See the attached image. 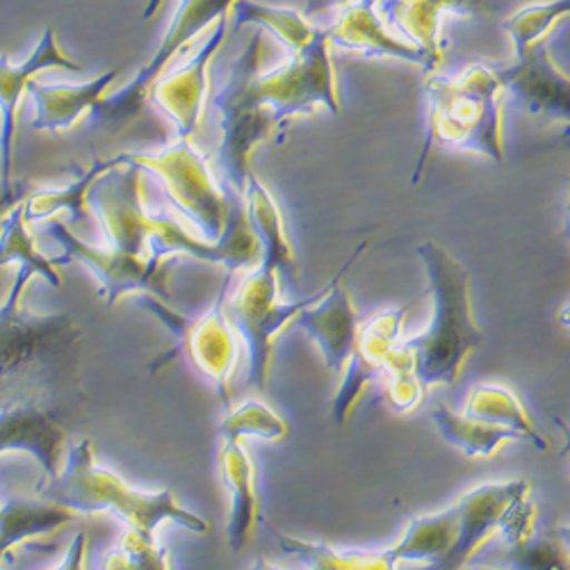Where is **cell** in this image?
Here are the masks:
<instances>
[{
	"mask_svg": "<svg viewBox=\"0 0 570 570\" xmlns=\"http://www.w3.org/2000/svg\"><path fill=\"white\" fill-rule=\"evenodd\" d=\"M261 32L252 35L245 51L230 67L228 80L208 97L206 104L219 115L217 165L222 187L240 199L252 174L249 158L263 141L288 126L295 117L315 115L326 108L341 115L336 71L331 65L324 28L304 53L261 73Z\"/></svg>",
	"mask_w": 570,
	"mask_h": 570,
	"instance_id": "1",
	"label": "cell"
},
{
	"mask_svg": "<svg viewBox=\"0 0 570 570\" xmlns=\"http://www.w3.org/2000/svg\"><path fill=\"white\" fill-rule=\"evenodd\" d=\"M145 187L147 171L135 165H119L89 187L87 208L99 219L108 247L156 261L189 256L222 265L228 274L258 267L261 245L247 224L240 199H233L219 240L204 243L169 208L154 210L145 199Z\"/></svg>",
	"mask_w": 570,
	"mask_h": 570,
	"instance_id": "2",
	"label": "cell"
},
{
	"mask_svg": "<svg viewBox=\"0 0 570 570\" xmlns=\"http://www.w3.org/2000/svg\"><path fill=\"white\" fill-rule=\"evenodd\" d=\"M37 276L19 267L0 302V404L21 397H51L73 367L80 328L71 313L37 315L23 306V291Z\"/></svg>",
	"mask_w": 570,
	"mask_h": 570,
	"instance_id": "3",
	"label": "cell"
},
{
	"mask_svg": "<svg viewBox=\"0 0 570 570\" xmlns=\"http://www.w3.org/2000/svg\"><path fill=\"white\" fill-rule=\"evenodd\" d=\"M415 254L430 281L434 315L422 334L397 345L411 354L422 391L454 386L472 352L484 343L482 328L472 315L470 274L436 243H420Z\"/></svg>",
	"mask_w": 570,
	"mask_h": 570,
	"instance_id": "4",
	"label": "cell"
},
{
	"mask_svg": "<svg viewBox=\"0 0 570 570\" xmlns=\"http://www.w3.org/2000/svg\"><path fill=\"white\" fill-rule=\"evenodd\" d=\"M37 495L67 507L76 515L110 511L126 522L128 530L147 537H156L163 522H174L193 534L208 532V522L185 509L171 489L137 491L115 470L101 465L91 441L71 445L62 472L51 482H41Z\"/></svg>",
	"mask_w": 570,
	"mask_h": 570,
	"instance_id": "5",
	"label": "cell"
},
{
	"mask_svg": "<svg viewBox=\"0 0 570 570\" xmlns=\"http://www.w3.org/2000/svg\"><path fill=\"white\" fill-rule=\"evenodd\" d=\"M500 82L493 67L472 65L456 73H436L424 82L426 135L415 165L420 180L432 147H450L504 163Z\"/></svg>",
	"mask_w": 570,
	"mask_h": 570,
	"instance_id": "6",
	"label": "cell"
},
{
	"mask_svg": "<svg viewBox=\"0 0 570 570\" xmlns=\"http://www.w3.org/2000/svg\"><path fill=\"white\" fill-rule=\"evenodd\" d=\"M119 156L124 165H135L158 180L169 210L187 224L199 240H219L230 204L237 197H230L213 176L206 156L193 139H176L154 154L126 151Z\"/></svg>",
	"mask_w": 570,
	"mask_h": 570,
	"instance_id": "7",
	"label": "cell"
},
{
	"mask_svg": "<svg viewBox=\"0 0 570 570\" xmlns=\"http://www.w3.org/2000/svg\"><path fill=\"white\" fill-rule=\"evenodd\" d=\"M226 295L228 278L224 281L215 304L195 317L180 315L169 304L151 295H141L139 302L145 304V308H149L176 338L174 352L167 354L158 365L180 354L189 365H193L195 372H199L206 382L215 386L219 400L228 409L230 382L237 372V365L243 361L245 347L226 315Z\"/></svg>",
	"mask_w": 570,
	"mask_h": 570,
	"instance_id": "8",
	"label": "cell"
},
{
	"mask_svg": "<svg viewBox=\"0 0 570 570\" xmlns=\"http://www.w3.org/2000/svg\"><path fill=\"white\" fill-rule=\"evenodd\" d=\"M278 283L276 272L258 265L247 272L233 295H226V315L249 354V384L261 391L269 382L276 336L326 293L324 285L322 291L299 302H281Z\"/></svg>",
	"mask_w": 570,
	"mask_h": 570,
	"instance_id": "9",
	"label": "cell"
},
{
	"mask_svg": "<svg viewBox=\"0 0 570 570\" xmlns=\"http://www.w3.org/2000/svg\"><path fill=\"white\" fill-rule=\"evenodd\" d=\"M49 235L62 247V256L51 258L53 265L80 263L99 281V295L108 306H115L126 295H151L171 306L169 276H171V258H139L112 247H94L69 228L62 219L49 222Z\"/></svg>",
	"mask_w": 570,
	"mask_h": 570,
	"instance_id": "10",
	"label": "cell"
},
{
	"mask_svg": "<svg viewBox=\"0 0 570 570\" xmlns=\"http://www.w3.org/2000/svg\"><path fill=\"white\" fill-rule=\"evenodd\" d=\"M235 0H178V8L171 17L167 32L163 35L156 53L149 58L145 67H139L135 78L121 87L119 91L104 97L94 110L97 121L121 126L139 115L141 104L147 101L149 87L165 73L171 58L183 49L185 43L193 41L199 32L208 30L217 19L226 17Z\"/></svg>",
	"mask_w": 570,
	"mask_h": 570,
	"instance_id": "11",
	"label": "cell"
},
{
	"mask_svg": "<svg viewBox=\"0 0 570 570\" xmlns=\"http://www.w3.org/2000/svg\"><path fill=\"white\" fill-rule=\"evenodd\" d=\"M525 498H530V484L525 480L487 482L463 493L456 502L459 530L454 546L439 561L420 570H463L489 539L500 534L509 511Z\"/></svg>",
	"mask_w": 570,
	"mask_h": 570,
	"instance_id": "12",
	"label": "cell"
},
{
	"mask_svg": "<svg viewBox=\"0 0 570 570\" xmlns=\"http://www.w3.org/2000/svg\"><path fill=\"white\" fill-rule=\"evenodd\" d=\"M6 452H23L37 459L46 482L62 472L69 432L49 397H21L0 404V454Z\"/></svg>",
	"mask_w": 570,
	"mask_h": 570,
	"instance_id": "13",
	"label": "cell"
},
{
	"mask_svg": "<svg viewBox=\"0 0 570 570\" xmlns=\"http://www.w3.org/2000/svg\"><path fill=\"white\" fill-rule=\"evenodd\" d=\"M226 39V17L217 19L199 51L174 71L160 73L147 99L174 124L176 139H195L208 101V67Z\"/></svg>",
	"mask_w": 570,
	"mask_h": 570,
	"instance_id": "14",
	"label": "cell"
},
{
	"mask_svg": "<svg viewBox=\"0 0 570 570\" xmlns=\"http://www.w3.org/2000/svg\"><path fill=\"white\" fill-rule=\"evenodd\" d=\"M404 315L406 311L400 306L379 311L365 322H358L354 347L343 370L341 389L334 402H331V417H334L338 426H345L350 413L356 409L367 386L384 374L391 354L400 341Z\"/></svg>",
	"mask_w": 570,
	"mask_h": 570,
	"instance_id": "15",
	"label": "cell"
},
{
	"mask_svg": "<svg viewBox=\"0 0 570 570\" xmlns=\"http://www.w3.org/2000/svg\"><path fill=\"white\" fill-rule=\"evenodd\" d=\"M365 247H367L365 243L356 247V252L345 261V265L336 272V276L326 283V293L315 304L304 308L293 322L320 347L324 365L331 372L345 370L354 347L358 315L341 281L350 272V267L358 261V256L365 252Z\"/></svg>",
	"mask_w": 570,
	"mask_h": 570,
	"instance_id": "16",
	"label": "cell"
},
{
	"mask_svg": "<svg viewBox=\"0 0 570 570\" xmlns=\"http://www.w3.org/2000/svg\"><path fill=\"white\" fill-rule=\"evenodd\" d=\"M46 69L82 71V67L60 49L51 28L43 30L32 53L21 65H12L8 53H0V189L12 187V147L19 104L30 80H35L37 73Z\"/></svg>",
	"mask_w": 570,
	"mask_h": 570,
	"instance_id": "17",
	"label": "cell"
},
{
	"mask_svg": "<svg viewBox=\"0 0 570 570\" xmlns=\"http://www.w3.org/2000/svg\"><path fill=\"white\" fill-rule=\"evenodd\" d=\"M493 71L500 87L511 91L532 115H550L563 121L570 117V82L554 65L546 41L515 53L513 65L493 67Z\"/></svg>",
	"mask_w": 570,
	"mask_h": 570,
	"instance_id": "18",
	"label": "cell"
},
{
	"mask_svg": "<svg viewBox=\"0 0 570 570\" xmlns=\"http://www.w3.org/2000/svg\"><path fill=\"white\" fill-rule=\"evenodd\" d=\"M328 46L336 49L361 53L365 58H391L400 62H411L424 71H436L439 65L415 46L395 37L386 23L379 17L374 3H356L343 8L336 21L324 28Z\"/></svg>",
	"mask_w": 570,
	"mask_h": 570,
	"instance_id": "19",
	"label": "cell"
},
{
	"mask_svg": "<svg viewBox=\"0 0 570 570\" xmlns=\"http://www.w3.org/2000/svg\"><path fill=\"white\" fill-rule=\"evenodd\" d=\"M119 69H110L97 78H91L80 85L69 82H41L30 80L28 94L35 104V117L32 128L46 130V132H62L73 128L85 112H94L101 99L117 80Z\"/></svg>",
	"mask_w": 570,
	"mask_h": 570,
	"instance_id": "20",
	"label": "cell"
},
{
	"mask_svg": "<svg viewBox=\"0 0 570 570\" xmlns=\"http://www.w3.org/2000/svg\"><path fill=\"white\" fill-rule=\"evenodd\" d=\"M474 0H379L374 6L386 28L439 67L443 62L441 21L445 14H470Z\"/></svg>",
	"mask_w": 570,
	"mask_h": 570,
	"instance_id": "21",
	"label": "cell"
},
{
	"mask_svg": "<svg viewBox=\"0 0 570 570\" xmlns=\"http://www.w3.org/2000/svg\"><path fill=\"white\" fill-rule=\"evenodd\" d=\"M240 204H243L247 224L261 245V263L258 265L276 272L278 278H285L288 283H293L295 274H297L295 247L291 243L288 230H285V219H283L281 206L276 204L267 185L263 180H258L254 171L247 178Z\"/></svg>",
	"mask_w": 570,
	"mask_h": 570,
	"instance_id": "22",
	"label": "cell"
},
{
	"mask_svg": "<svg viewBox=\"0 0 570 570\" xmlns=\"http://www.w3.org/2000/svg\"><path fill=\"white\" fill-rule=\"evenodd\" d=\"M219 474H222L224 487L233 498L226 543L233 552H243L249 546L254 530L261 520L258 495H256V468L243 443L222 441Z\"/></svg>",
	"mask_w": 570,
	"mask_h": 570,
	"instance_id": "23",
	"label": "cell"
},
{
	"mask_svg": "<svg viewBox=\"0 0 570 570\" xmlns=\"http://www.w3.org/2000/svg\"><path fill=\"white\" fill-rule=\"evenodd\" d=\"M76 518L67 507L41 495L8 498L0 502V559L17 546L71 525Z\"/></svg>",
	"mask_w": 570,
	"mask_h": 570,
	"instance_id": "24",
	"label": "cell"
},
{
	"mask_svg": "<svg viewBox=\"0 0 570 570\" xmlns=\"http://www.w3.org/2000/svg\"><path fill=\"white\" fill-rule=\"evenodd\" d=\"M463 415L472 420H482L489 424L504 426L515 432L522 443H530L537 450H548L546 436L537 430V424L522 400L504 386L498 384H478L468 391Z\"/></svg>",
	"mask_w": 570,
	"mask_h": 570,
	"instance_id": "25",
	"label": "cell"
},
{
	"mask_svg": "<svg viewBox=\"0 0 570 570\" xmlns=\"http://www.w3.org/2000/svg\"><path fill=\"white\" fill-rule=\"evenodd\" d=\"M121 163V156L108 158V160H94L76 180H71L65 187H43L32 189V193L23 202V215L28 226L35 222L56 219L58 213H69L71 224L87 222L89 208H87V195L89 187L99 176L117 169Z\"/></svg>",
	"mask_w": 570,
	"mask_h": 570,
	"instance_id": "26",
	"label": "cell"
},
{
	"mask_svg": "<svg viewBox=\"0 0 570 570\" xmlns=\"http://www.w3.org/2000/svg\"><path fill=\"white\" fill-rule=\"evenodd\" d=\"M456 530H459V509L456 502L439 513L432 515H417L413 518L404 534L400 537V541L384 550V554L397 566L404 561L411 563H434L439 561L443 554H448V550L454 546L456 539Z\"/></svg>",
	"mask_w": 570,
	"mask_h": 570,
	"instance_id": "27",
	"label": "cell"
},
{
	"mask_svg": "<svg viewBox=\"0 0 570 570\" xmlns=\"http://www.w3.org/2000/svg\"><path fill=\"white\" fill-rule=\"evenodd\" d=\"M228 12L235 19V28L258 26L265 32L274 35L288 49L291 56L304 53L322 32V28H315L308 17L297 10L272 8L256 3V0H235Z\"/></svg>",
	"mask_w": 570,
	"mask_h": 570,
	"instance_id": "28",
	"label": "cell"
},
{
	"mask_svg": "<svg viewBox=\"0 0 570 570\" xmlns=\"http://www.w3.org/2000/svg\"><path fill=\"white\" fill-rule=\"evenodd\" d=\"M432 420L445 443L461 450L465 456H493L507 443H522L515 432L504 430V426L472 420L443 404L432 409Z\"/></svg>",
	"mask_w": 570,
	"mask_h": 570,
	"instance_id": "29",
	"label": "cell"
},
{
	"mask_svg": "<svg viewBox=\"0 0 570 570\" xmlns=\"http://www.w3.org/2000/svg\"><path fill=\"white\" fill-rule=\"evenodd\" d=\"M276 534L278 548L297 557L308 570H395L397 566L384 552H365V550H336L334 546L304 541L295 537Z\"/></svg>",
	"mask_w": 570,
	"mask_h": 570,
	"instance_id": "30",
	"label": "cell"
},
{
	"mask_svg": "<svg viewBox=\"0 0 570 570\" xmlns=\"http://www.w3.org/2000/svg\"><path fill=\"white\" fill-rule=\"evenodd\" d=\"M491 561H484V563H491ZM493 563H495L493 568H500V570H570L568 534L566 530L532 532L525 539L507 543L504 552L495 557Z\"/></svg>",
	"mask_w": 570,
	"mask_h": 570,
	"instance_id": "31",
	"label": "cell"
},
{
	"mask_svg": "<svg viewBox=\"0 0 570 570\" xmlns=\"http://www.w3.org/2000/svg\"><path fill=\"white\" fill-rule=\"evenodd\" d=\"M26 202V199H23ZM23 202L17 204L0 224V269L10 263H17L19 267H32L37 276H43L53 288H60L62 281L60 274L49 256H43L35 237L28 230V222L23 215Z\"/></svg>",
	"mask_w": 570,
	"mask_h": 570,
	"instance_id": "32",
	"label": "cell"
},
{
	"mask_svg": "<svg viewBox=\"0 0 570 570\" xmlns=\"http://www.w3.org/2000/svg\"><path fill=\"white\" fill-rule=\"evenodd\" d=\"M222 441L243 443L245 439L258 441H283L288 439L291 426L274 409L261 400H247L237 409H228L222 424Z\"/></svg>",
	"mask_w": 570,
	"mask_h": 570,
	"instance_id": "33",
	"label": "cell"
},
{
	"mask_svg": "<svg viewBox=\"0 0 570 570\" xmlns=\"http://www.w3.org/2000/svg\"><path fill=\"white\" fill-rule=\"evenodd\" d=\"M570 0H548V3L528 6L500 23L513 46V56L528 51L530 46L546 39V35L568 14Z\"/></svg>",
	"mask_w": 570,
	"mask_h": 570,
	"instance_id": "34",
	"label": "cell"
},
{
	"mask_svg": "<svg viewBox=\"0 0 570 570\" xmlns=\"http://www.w3.org/2000/svg\"><path fill=\"white\" fill-rule=\"evenodd\" d=\"M101 570H171L169 552L156 537L128 530L101 559Z\"/></svg>",
	"mask_w": 570,
	"mask_h": 570,
	"instance_id": "35",
	"label": "cell"
},
{
	"mask_svg": "<svg viewBox=\"0 0 570 570\" xmlns=\"http://www.w3.org/2000/svg\"><path fill=\"white\" fill-rule=\"evenodd\" d=\"M382 376H386V397H389V402L395 411L411 413L420 406L424 391H422L417 376H415L411 354L404 352L400 345H395V350L391 354V361H389Z\"/></svg>",
	"mask_w": 570,
	"mask_h": 570,
	"instance_id": "36",
	"label": "cell"
},
{
	"mask_svg": "<svg viewBox=\"0 0 570 570\" xmlns=\"http://www.w3.org/2000/svg\"><path fill=\"white\" fill-rule=\"evenodd\" d=\"M85 559H87V534H85V532H78V534L71 539V543H69V548H67L62 561H60L53 570H87Z\"/></svg>",
	"mask_w": 570,
	"mask_h": 570,
	"instance_id": "37",
	"label": "cell"
},
{
	"mask_svg": "<svg viewBox=\"0 0 570 570\" xmlns=\"http://www.w3.org/2000/svg\"><path fill=\"white\" fill-rule=\"evenodd\" d=\"M356 3H379V0H311V8H308V14L317 12V10H324V8H350V6H356Z\"/></svg>",
	"mask_w": 570,
	"mask_h": 570,
	"instance_id": "38",
	"label": "cell"
},
{
	"mask_svg": "<svg viewBox=\"0 0 570 570\" xmlns=\"http://www.w3.org/2000/svg\"><path fill=\"white\" fill-rule=\"evenodd\" d=\"M163 3H165V0H149V3H147V8H145V12H141V19H154L156 14H158V10L163 8Z\"/></svg>",
	"mask_w": 570,
	"mask_h": 570,
	"instance_id": "39",
	"label": "cell"
},
{
	"mask_svg": "<svg viewBox=\"0 0 570 570\" xmlns=\"http://www.w3.org/2000/svg\"><path fill=\"white\" fill-rule=\"evenodd\" d=\"M249 570H283V568H278V566H274V563H269V561H265V559H256V561L249 566Z\"/></svg>",
	"mask_w": 570,
	"mask_h": 570,
	"instance_id": "40",
	"label": "cell"
},
{
	"mask_svg": "<svg viewBox=\"0 0 570 570\" xmlns=\"http://www.w3.org/2000/svg\"><path fill=\"white\" fill-rule=\"evenodd\" d=\"M463 570H500V568H493V566H480V563H478V566H470V563H468Z\"/></svg>",
	"mask_w": 570,
	"mask_h": 570,
	"instance_id": "41",
	"label": "cell"
}]
</instances>
